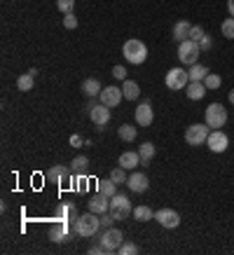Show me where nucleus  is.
Instances as JSON below:
<instances>
[{"instance_id": "obj_22", "label": "nucleus", "mask_w": 234, "mask_h": 255, "mask_svg": "<svg viewBox=\"0 0 234 255\" xmlns=\"http://www.w3.org/2000/svg\"><path fill=\"white\" fill-rule=\"evenodd\" d=\"M68 173H71V169L63 167V164H59V167H52L49 171H47V180H52V183H59L61 185L66 178H68Z\"/></svg>"}, {"instance_id": "obj_13", "label": "nucleus", "mask_w": 234, "mask_h": 255, "mask_svg": "<svg viewBox=\"0 0 234 255\" xmlns=\"http://www.w3.org/2000/svg\"><path fill=\"white\" fill-rule=\"evenodd\" d=\"M68 237H71V227H68V222L56 220L54 225L49 227V239H52V244H63Z\"/></svg>"}, {"instance_id": "obj_25", "label": "nucleus", "mask_w": 234, "mask_h": 255, "mask_svg": "<svg viewBox=\"0 0 234 255\" xmlns=\"http://www.w3.org/2000/svg\"><path fill=\"white\" fill-rule=\"evenodd\" d=\"M188 73H190V80H192V82H204L211 71H208L206 66H201V63H195V66H190Z\"/></svg>"}, {"instance_id": "obj_28", "label": "nucleus", "mask_w": 234, "mask_h": 255, "mask_svg": "<svg viewBox=\"0 0 234 255\" xmlns=\"http://www.w3.org/2000/svg\"><path fill=\"white\" fill-rule=\"evenodd\" d=\"M138 155H141V162H143V164H150V159L155 157V145L153 143H143V145L138 148Z\"/></svg>"}, {"instance_id": "obj_26", "label": "nucleus", "mask_w": 234, "mask_h": 255, "mask_svg": "<svg viewBox=\"0 0 234 255\" xmlns=\"http://www.w3.org/2000/svg\"><path fill=\"white\" fill-rule=\"evenodd\" d=\"M96 187H99V192L106 194V197H115L117 194V183L113 180V178H108V180H99Z\"/></svg>"}, {"instance_id": "obj_15", "label": "nucleus", "mask_w": 234, "mask_h": 255, "mask_svg": "<svg viewBox=\"0 0 234 255\" xmlns=\"http://www.w3.org/2000/svg\"><path fill=\"white\" fill-rule=\"evenodd\" d=\"M126 185H129V190L131 192H145L148 187H150V180H148V176L145 173H141V171H134L131 176L126 178Z\"/></svg>"}, {"instance_id": "obj_4", "label": "nucleus", "mask_w": 234, "mask_h": 255, "mask_svg": "<svg viewBox=\"0 0 234 255\" xmlns=\"http://www.w3.org/2000/svg\"><path fill=\"white\" fill-rule=\"evenodd\" d=\"M199 54H201V47H199V42H195V40H183V42H178L180 63H185V66H195L197 59H199Z\"/></svg>"}, {"instance_id": "obj_17", "label": "nucleus", "mask_w": 234, "mask_h": 255, "mask_svg": "<svg viewBox=\"0 0 234 255\" xmlns=\"http://www.w3.org/2000/svg\"><path fill=\"white\" fill-rule=\"evenodd\" d=\"M89 211L96 213V215H101V213H108V211H110V197L96 192V194H94V197L89 199Z\"/></svg>"}, {"instance_id": "obj_20", "label": "nucleus", "mask_w": 234, "mask_h": 255, "mask_svg": "<svg viewBox=\"0 0 234 255\" xmlns=\"http://www.w3.org/2000/svg\"><path fill=\"white\" fill-rule=\"evenodd\" d=\"M138 164H141V155L134 152V150H126V152L119 155V167L122 169H136Z\"/></svg>"}, {"instance_id": "obj_10", "label": "nucleus", "mask_w": 234, "mask_h": 255, "mask_svg": "<svg viewBox=\"0 0 234 255\" xmlns=\"http://www.w3.org/2000/svg\"><path fill=\"white\" fill-rule=\"evenodd\" d=\"M155 220L166 229H176L180 225V213L173 211V209H159V211L155 213Z\"/></svg>"}, {"instance_id": "obj_21", "label": "nucleus", "mask_w": 234, "mask_h": 255, "mask_svg": "<svg viewBox=\"0 0 234 255\" xmlns=\"http://www.w3.org/2000/svg\"><path fill=\"white\" fill-rule=\"evenodd\" d=\"M190 31H192V24L190 21H178L176 26H173V40L176 42H183V40H190Z\"/></svg>"}, {"instance_id": "obj_9", "label": "nucleus", "mask_w": 234, "mask_h": 255, "mask_svg": "<svg viewBox=\"0 0 234 255\" xmlns=\"http://www.w3.org/2000/svg\"><path fill=\"white\" fill-rule=\"evenodd\" d=\"M206 145H208V150H211V152L220 155V152H225V150H227L230 138H227L220 129H211V133H208V138H206Z\"/></svg>"}, {"instance_id": "obj_27", "label": "nucleus", "mask_w": 234, "mask_h": 255, "mask_svg": "<svg viewBox=\"0 0 234 255\" xmlns=\"http://www.w3.org/2000/svg\"><path fill=\"white\" fill-rule=\"evenodd\" d=\"M131 215H134V218L138 220V222H148V220H153V218H155V213L150 211L148 206H136Z\"/></svg>"}, {"instance_id": "obj_42", "label": "nucleus", "mask_w": 234, "mask_h": 255, "mask_svg": "<svg viewBox=\"0 0 234 255\" xmlns=\"http://www.w3.org/2000/svg\"><path fill=\"white\" fill-rule=\"evenodd\" d=\"M101 253H106V248L101 246V244H99V246H91L89 248V255H101Z\"/></svg>"}, {"instance_id": "obj_12", "label": "nucleus", "mask_w": 234, "mask_h": 255, "mask_svg": "<svg viewBox=\"0 0 234 255\" xmlns=\"http://www.w3.org/2000/svg\"><path fill=\"white\" fill-rule=\"evenodd\" d=\"M80 218V213L75 209V204H68V202H61L59 204V209H56V220H63V222H68V225H75Z\"/></svg>"}, {"instance_id": "obj_23", "label": "nucleus", "mask_w": 234, "mask_h": 255, "mask_svg": "<svg viewBox=\"0 0 234 255\" xmlns=\"http://www.w3.org/2000/svg\"><path fill=\"white\" fill-rule=\"evenodd\" d=\"M101 91H103V87H101V82L96 78H89L82 82V94H84V96L94 98V96H99Z\"/></svg>"}, {"instance_id": "obj_40", "label": "nucleus", "mask_w": 234, "mask_h": 255, "mask_svg": "<svg viewBox=\"0 0 234 255\" xmlns=\"http://www.w3.org/2000/svg\"><path fill=\"white\" fill-rule=\"evenodd\" d=\"M113 78H117V80H126L124 66H115V68H113Z\"/></svg>"}, {"instance_id": "obj_6", "label": "nucleus", "mask_w": 234, "mask_h": 255, "mask_svg": "<svg viewBox=\"0 0 234 255\" xmlns=\"http://www.w3.org/2000/svg\"><path fill=\"white\" fill-rule=\"evenodd\" d=\"M208 133H211V127H208V124H192V127H188V131H185V143L192 145V148L204 145Z\"/></svg>"}, {"instance_id": "obj_19", "label": "nucleus", "mask_w": 234, "mask_h": 255, "mask_svg": "<svg viewBox=\"0 0 234 255\" xmlns=\"http://www.w3.org/2000/svg\"><path fill=\"white\" fill-rule=\"evenodd\" d=\"M36 75H38L36 68H31V71L24 73V75H19V80H17V89H19V91H31V89H33V85H36Z\"/></svg>"}, {"instance_id": "obj_8", "label": "nucleus", "mask_w": 234, "mask_h": 255, "mask_svg": "<svg viewBox=\"0 0 234 255\" xmlns=\"http://www.w3.org/2000/svg\"><path fill=\"white\" fill-rule=\"evenodd\" d=\"M166 87L171 89V91H180V89H185L190 85V73L183 71V68H171V71L166 73Z\"/></svg>"}, {"instance_id": "obj_33", "label": "nucleus", "mask_w": 234, "mask_h": 255, "mask_svg": "<svg viewBox=\"0 0 234 255\" xmlns=\"http://www.w3.org/2000/svg\"><path fill=\"white\" fill-rule=\"evenodd\" d=\"M223 36L230 38V40H234V17L223 21Z\"/></svg>"}, {"instance_id": "obj_18", "label": "nucleus", "mask_w": 234, "mask_h": 255, "mask_svg": "<svg viewBox=\"0 0 234 255\" xmlns=\"http://www.w3.org/2000/svg\"><path fill=\"white\" fill-rule=\"evenodd\" d=\"M185 91H188V98L190 101H201V98L206 96V85H204V82H192V80H190V85L188 87H185Z\"/></svg>"}, {"instance_id": "obj_24", "label": "nucleus", "mask_w": 234, "mask_h": 255, "mask_svg": "<svg viewBox=\"0 0 234 255\" xmlns=\"http://www.w3.org/2000/svg\"><path fill=\"white\" fill-rule=\"evenodd\" d=\"M122 91H124V98H126V101H136V98L141 96V87L136 85L134 80H124V85H122Z\"/></svg>"}, {"instance_id": "obj_14", "label": "nucleus", "mask_w": 234, "mask_h": 255, "mask_svg": "<svg viewBox=\"0 0 234 255\" xmlns=\"http://www.w3.org/2000/svg\"><path fill=\"white\" fill-rule=\"evenodd\" d=\"M89 120L96 124L99 129H103V127L110 122V108L103 106V103H99L96 108H91V110H89Z\"/></svg>"}, {"instance_id": "obj_39", "label": "nucleus", "mask_w": 234, "mask_h": 255, "mask_svg": "<svg viewBox=\"0 0 234 255\" xmlns=\"http://www.w3.org/2000/svg\"><path fill=\"white\" fill-rule=\"evenodd\" d=\"M201 38H204V31H201V26H192V31H190V40L199 42Z\"/></svg>"}, {"instance_id": "obj_30", "label": "nucleus", "mask_w": 234, "mask_h": 255, "mask_svg": "<svg viewBox=\"0 0 234 255\" xmlns=\"http://www.w3.org/2000/svg\"><path fill=\"white\" fill-rule=\"evenodd\" d=\"M87 167H89V159L84 157V155H78V157L71 162V169H73V171H84Z\"/></svg>"}, {"instance_id": "obj_44", "label": "nucleus", "mask_w": 234, "mask_h": 255, "mask_svg": "<svg viewBox=\"0 0 234 255\" xmlns=\"http://www.w3.org/2000/svg\"><path fill=\"white\" fill-rule=\"evenodd\" d=\"M230 103H234V89L230 91Z\"/></svg>"}, {"instance_id": "obj_43", "label": "nucleus", "mask_w": 234, "mask_h": 255, "mask_svg": "<svg viewBox=\"0 0 234 255\" xmlns=\"http://www.w3.org/2000/svg\"><path fill=\"white\" fill-rule=\"evenodd\" d=\"M227 9H230V14L234 17V0H227Z\"/></svg>"}, {"instance_id": "obj_35", "label": "nucleus", "mask_w": 234, "mask_h": 255, "mask_svg": "<svg viewBox=\"0 0 234 255\" xmlns=\"http://www.w3.org/2000/svg\"><path fill=\"white\" fill-rule=\"evenodd\" d=\"M73 5H75V0H56V7L61 9L63 14H71V12H73Z\"/></svg>"}, {"instance_id": "obj_1", "label": "nucleus", "mask_w": 234, "mask_h": 255, "mask_svg": "<svg viewBox=\"0 0 234 255\" xmlns=\"http://www.w3.org/2000/svg\"><path fill=\"white\" fill-rule=\"evenodd\" d=\"M73 232L78 234V237H96L101 232V220L96 213H84L78 218V222L73 225Z\"/></svg>"}, {"instance_id": "obj_36", "label": "nucleus", "mask_w": 234, "mask_h": 255, "mask_svg": "<svg viewBox=\"0 0 234 255\" xmlns=\"http://www.w3.org/2000/svg\"><path fill=\"white\" fill-rule=\"evenodd\" d=\"M99 220H101V229H108L113 222H115V218H113V213H101L99 215Z\"/></svg>"}, {"instance_id": "obj_38", "label": "nucleus", "mask_w": 234, "mask_h": 255, "mask_svg": "<svg viewBox=\"0 0 234 255\" xmlns=\"http://www.w3.org/2000/svg\"><path fill=\"white\" fill-rule=\"evenodd\" d=\"M199 47H201V52H208V49L213 47V40H211V36H208V33H204V38L199 40Z\"/></svg>"}, {"instance_id": "obj_37", "label": "nucleus", "mask_w": 234, "mask_h": 255, "mask_svg": "<svg viewBox=\"0 0 234 255\" xmlns=\"http://www.w3.org/2000/svg\"><path fill=\"white\" fill-rule=\"evenodd\" d=\"M63 26L68 28V31H73V28H78V19L73 17V12H71V14H63Z\"/></svg>"}, {"instance_id": "obj_7", "label": "nucleus", "mask_w": 234, "mask_h": 255, "mask_svg": "<svg viewBox=\"0 0 234 255\" xmlns=\"http://www.w3.org/2000/svg\"><path fill=\"white\" fill-rule=\"evenodd\" d=\"M206 124L211 129H223L227 124V110L220 103H211L206 108Z\"/></svg>"}, {"instance_id": "obj_11", "label": "nucleus", "mask_w": 234, "mask_h": 255, "mask_svg": "<svg viewBox=\"0 0 234 255\" xmlns=\"http://www.w3.org/2000/svg\"><path fill=\"white\" fill-rule=\"evenodd\" d=\"M99 98H101V103H103V106L115 108V106H119V101L124 98V91H122L119 87H113V85H110V87H106L103 91H101Z\"/></svg>"}, {"instance_id": "obj_31", "label": "nucleus", "mask_w": 234, "mask_h": 255, "mask_svg": "<svg viewBox=\"0 0 234 255\" xmlns=\"http://www.w3.org/2000/svg\"><path fill=\"white\" fill-rule=\"evenodd\" d=\"M117 253L119 255H138L141 253V248L136 246V244H129V241H126V244H122V246L117 248Z\"/></svg>"}, {"instance_id": "obj_3", "label": "nucleus", "mask_w": 234, "mask_h": 255, "mask_svg": "<svg viewBox=\"0 0 234 255\" xmlns=\"http://www.w3.org/2000/svg\"><path fill=\"white\" fill-rule=\"evenodd\" d=\"M99 244L106 248V253H117V248L124 244V237H122V232L115 227H108V229H101L99 234Z\"/></svg>"}, {"instance_id": "obj_29", "label": "nucleus", "mask_w": 234, "mask_h": 255, "mask_svg": "<svg viewBox=\"0 0 234 255\" xmlns=\"http://www.w3.org/2000/svg\"><path fill=\"white\" fill-rule=\"evenodd\" d=\"M119 138H122V141H126V143H131L136 138V127H131V124H122V127H119Z\"/></svg>"}, {"instance_id": "obj_34", "label": "nucleus", "mask_w": 234, "mask_h": 255, "mask_svg": "<svg viewBox=\"0 0 234 255\" xmlns=\"http://www.w3.org/2000/svg\"><path fill=\"white\" fill-rule=\"evenodd\" d=\"M204 85H206V89H218L223 85V80H220V75H211V73H208L206 80H204Z\"/></svg>"}, {"instance_id": "obj_5", "label": "nucleus", "mask_w": 234, "mask_h": 255, "mask_svg": "<svg viewBox=\"0 0 234 255\" xmlns=\"http://www.w3.org/2000/svg\"><path fill=\"white\" fill-rule=\"evenodd\" d=\"M110 213H113V218L115 220H126L131 215V202H129V197L126 194H119L117 192L115 197H110Z\"/></svg>"}, {"instance_id": "obj_16", "label": "nucleus", "mask_w": 234, "mask_h": 255, "mask_svg": "<svg viewBox=\"0 0 234 255\" xmlns=\"http://www.w3.org/2000/svg\"><path fill=\"white\" fill-rule=\"evenodd\" d=\"M153 106H150V101L145 98L141 106L136 108V122H138V127H150L153 124Z\"/></svg>"}, {"instance_id": "obj_2", "label": "nucleus", "mask_w": 234, "mask_h": 255, "mask_svg": "<svg viewBox=\"0 0 234 255\" xmlns=\"http://www.w3.org/2000/svg\"><path fill=\"white\" fill-rule=\"evenodd\" d=\"M122 54H124V59L131 66H141V63L148 59V47H145V42H141V40H126L124 47H122Z\"/></svg>"}, {"instance_id": "obj_32", "label": "nucleus", "mask_w": 234, "mask_h": 255, "mask_svg": "<svg viewBox=\"0 0 234 255\" xmlns=\"http://www.w3.org/2000/svg\"><path fill=\"white\" fill-rule=\"evenodd\" d=\"M110 178H113L117 185H124V183H126V169H122V167H119V169H113Z\"/></svg>"}, {"instance_id": "obj_41", "label": "nucleus", "mask_w": 234, "mask_h": 255, "mask_svg": "<svg viewBox=\"0 0 234 255\" xmlns=\"http://www.w3.org/2000/svg\"><path fill=\"white\" fill-rule=\"evenodd\" d=\"M71 145L73 148H82V145H87V141H82V136L75 133V136H71Z\"/></svg>"}]
</instances>
